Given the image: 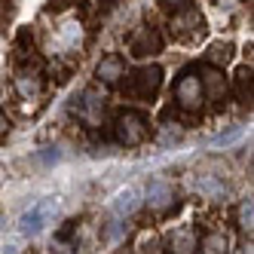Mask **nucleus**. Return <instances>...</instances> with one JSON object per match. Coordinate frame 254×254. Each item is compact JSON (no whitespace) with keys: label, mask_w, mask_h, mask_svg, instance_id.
Here are the masks:
<instances>
[{"label":"nucleus","mask_w":254,"mask_h":254,"mask_svg":"<svg viewBox=\"0 0 254 254\" xmlns=\"http://www.w3.org/2000/svg\"><path fill=\"white\" fill-rule=\"evenodd\" d=\"M175 98L184 111H199L202 107V98H205V89H202V80L196 74H184L175 86Z\"/></svg>","instance_id":"obj_1"},{"label":"nucleus","mask_w":254,"mask_h":254,"mask_svg":"<svg viewBox=\"0 0 254 254\" xmlns=\"http://www.w3.org/2000/svg\"><path fill=\"white\" fill-rule=\"evenodd\" d=\"M95 77H98L101 83H120V80L126 77V64H123V59H120V56H107V59H101L98 67H95Z\"/></svg>","instance_id":"obj_5"},{"label":"nucleus","mask_w":254,"mask_h":254,"mask_svg":"<svg viewBox=\"0 0 254 254\" xmlns=\"http://www.w3.org/2000/svg\"><path fill=\"white\" fill-rule=\"evenodd\" d=\"M147 202H150L153 208H166V205L172 202V190H169L166 184H153L150 193H147Z\"/></svg>","instance_id":"obj_9"},{"label":"nucleus","mask_w":254,"mask_h":254,"mask_svg":"<svg viewBox=\"0 0 254 254\" xmlns=\"http://www.w3.org/2000/svg\"><path fill=\"white\" fill-rule=\"evenodd\" d=\"M211 59L214 62H230V46H214L211 49Z\"/></svg>","instance_id":"obj_14"},{"label":"nucleus","mask_w":254,"mask_h":254,"mask_svg":"<svg viewBox=\"0 0 254 254\" xmlns=\"http://www.w3.org/2000/svg\"><path fill=\"white\" fill-rule=\"evenodd\" d=\"M172 34L178 40H184V43H196V40H202V34H205V22H202V15L199 12H181L178 19H172Z\"/></svg>","instance_id":"obj_2"},{"label":"nucleus","mask_w":254,"mask_h":254,"mask_svg":"<svg viewBox=\"0 0 254 254\" xmlns=\"http://www.w3.org/2000/svg\"><path fill=\"white\" fill-rule=\"evenodd\" d=\"M132 80L141 86V92H144V95H153L156 89H159V80H162V74H159V67H150V70H141V74H135Z\"/></svg>","instance_id":"obj_7"},{"label":"nucleus","mask_w":254,"mask_h":254,"mask_svg":"<svg viewBox=\"0 0 254 254\" xmlns=\"http://www.w3.org/2000/svg\"><path fill=\"white\" fill-rule=\"evenodd\" d=\"M144 135H147V126H144V120H141V117L126 114V117H120V120H117V138H120L123 144L135 147V144H141V141H144Z\"/></svg>","instance_id":"obj_4"},{"label":"nucleus","mask_w":254,"mask_h":254,"mask_svg":"<svg viewBox=\"0 0 254 254\" xmlns=\"http://www.w3.org/2000/svg\"><path fill=\"white\" fill-rule=\"evenodd\" d=\"M83 40H86V31H83V25H80L77 19H62L59 28H56V34H52V43H56V49H64V52L80 49Z\"/></svg>","instance_id":"obj_3"},{"label":"nucleus","mask_w":254,"mask_h":254,"mask_svg":"<svg viewBox=\"0 0 254 254\" xmlns=\"http://www.w3.org/2000/svg\"><path fill=\"white\" fill-rule=\"evenodd\" d=\"M6 126H9V123H6V117H3V114H0V135H3V132H6Z\"/></svg>","instance_id":"obj_15"},{"label":"nucleus","mask_w":254,"mask_h":254,"mask_svg":"<svg viewBox=\"0 0 254 254\" xmlns=\"http://www.w3.org/2000/svg\"><path fill=\"white\" fill-rule=\"evenodd\" d=\"M172 248H175V251H193V248H196L193 230H178V233L172 236Z\"/></svg>","instance_id":"obj_10"},{"label":"nucleus","mask_w":254,"mask_h":254,"mask_svg":"<svg viewBox=\"0 0 254 254\" xmlns=\"http://www.w3.org/2000/svg\"><path fill=\"white\" fill-rule=\"evenodd\" d=\"M239 227L242 230H251V202H242L239 205Z\"/></svg>","instance_id":"obj_12"},{"label":"nucleus","mask_w":254,"mask_h":254,"mask_svg":"<svg viewBox=\"0 0 254 254\" xmlns=\"http://www.w3.org/2000/svg\"><path fill=\"white\" fill-rule=\"evenodd\" d=\"M166 6H178V3H184V0H162Z\"/></svg>","instance_id":"obj_16"},{"label":"nucleus","mask_w":254,"mask_h":254,"mask_svg":"<svg viewBox=\"0 0 254 254\" xmlns=\"http://www.w3.org/2000/svg\"><path fill=\"white\" fill-rule=\"evenodd\" d=\"M202 89H208V95L211 98H221L227 92V83H224V74L221 70H205V77H202Z\"/></svg>","instance_id":"obj_8"},{"label":"nucleus","mask_w":254,"mask_h":254,"mask_svg":"<svg viewBox=\"0 0 254 254\" xmlns=\"http://www.w3.org/2000/svg\"><path fill=\"white\" fill-rule=\"evenodd\" d=\"M40 77L34 74V70H19V74H15V92H19L22 98H28V101H34L40 95Z\"/></svg>","instance_id":"obj_6"},{"label":"nucleus","mask_w":254,"mask_h":254,"mask_svg":"<svg viewBox=\"0 0 254 254\" xmlns=\"http://www.w3.org/2000/svg\"><path fill=\"white\" fill-rule=\"evenodd\" d=\"M132 199H135V193L129 190V193H120V202H117V208L120 211H132L135 208V202H132Z\"/></svg>","instance_id":"obj_13"},{"label":"nucleus","mask_w":254,"mask_h":254,"mask_svg":"<svg viewBox=\"0 0 254 254\" xmlns=\"http://www.w3.org/2000/svg\"><path fill=\"white\" fill-rule=\"evenodd\" d=\"M227 245H230V239L224 233H208L202 239V251H227Z\"/></svg>","instance_id":"obj_11"}]
</instances>
